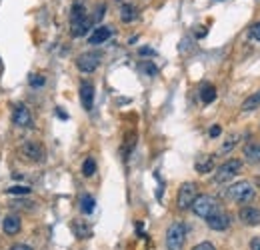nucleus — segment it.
Returning a JSON list of instances; mask_svg holds the SVG:
<instances>
[{
    "instance_id": "nucleus-10",
    "label": "nucleus",
    "mask_w": 260,
    "mask_h": 250,
    "mask_svg": "<svg viewBox=\"0 0 260 250\" xmlns=\"http://www.w3.org/2000/svg\"><path fill=\"white\" fill-rule=\"evenodd\" d=\"M206 222H208V226H210L212 230H226V228L230 226V216H228L224 210L218 208L212 216L206 218Z\"/></svg>"
},
{
    "instance_id": "nucleus-9",
    "label": "nucleus",
    "mask_w": 260,
    "mask_h": 250,
    "mask_svg": "<svg viewBox=\"0 0 260 250\" xmlns=\"http://www.w3.org/2000/svg\"><path fill=\"white\" fill-rule=\"evenodd\" d=\"M80 102H82L84 110H92V106H94V86L88 80L80 82Z\"/></svg>"
},
{
    "instance_id": "nucleus-12",
    "label": "nucleus",
    "mask_w": 260,
    "mask_h": 250,
    "mask_svg": "<svg viewBox=\"0 0 260 250\" xmlns=\"http://www.w3.org/2000/svg\"><path fill=\"white\" fill-rule=\"evenodd\" d=\"M92 26V18L90 16H82V18H76V20H70V34L72 36H84Z\"/></svg>"
},
{
    "instance_id": "nucleus-2",
    "label": "nucleus",
    "mask_w": 260,
    "mask_h": 250,
    "mask_svg": "<svg viewBox=\"0 0 260 250\" xmlns=\"http://www.w3.org/2000/svg\"><path fill=\"white\" fill-rule=\"evenodd\" d=\"M254 194H256L254 186L248 180H240V182H236V184H232L228 188V198L234 200V202H240V204L250 202V200L254 198Z\"/></svg>"
},
{
    "instance_id": "nucleus-26",
    "label": "nucleus",
    "mask_w": 260,
    "mask_h": 250,
    "mask_svg": "<svg viewBox=\"0 0 260 250\" xmlns=\"http://www.w3.org/2000/svg\"><path fill=\"white\" fill-rule=\"evenodd\" d=\"M44 82H46V78H44L42 74H30V76H28L30 88H40V86H44Z\"/></svg>"
},
{
    "instance_id": "nucleus-34",
    "label": "nucleus",
    "mask_w": 260,
    "mask_h": 250,
    "mask_svg": "<svg viewBox=\"0 0 260 250\" xmlns=\"http://www.w3.org/2000/svg\"><path fill=\"white\" fill-rule=\"evenodd\" d=\"M56 114H58L60 118H68V116H66V112H64V110H60V108H56Z\"/></svg>"
},
{
    "instance_id": "nucleus-5",
    "label": "nucleus",
    "mask_w": 260,
    "mask_h": 250,
    "mask_svg": "<svg viewBox=\"0 0 260 250\" xmlns=\"http://www.w3.org/2000/svg\"><path fill=\"white\" fill-rule=\"evenodd\" d=\"M240 168H242V160H238V158H230V160H226V162L220 164V168L216 170V174H214V182H216V184L228 182L230 178H234V176L238 174Z\"/></svg>"
},
{
    "instance_id": "nucleus-14",
    "label": "nucleus",
    "mask_w": 260,
    "mask_h": 250,
    "mask_svg": "<svg viewBox=\"0 0 260 250\" xmlns=\"http://www.w3.org/2000/svg\"><path fill=\"white\" fill-rule=\"evenodd\" d=\"M20 228H22V222H20V218H18L16 214H10V216H6V218L2 220V230H4L6 234H10V236L18 234Z\"/></svg>"
},
{
    "instance_id": "nucleus-20",
    "label": "nucleus",
    "mask_w": 260,
    "mask_h": 250,
    "mask_svg": "<svg viewBox=\"0 0 260 250\" xmlns=\"http://www.w3.org/2000/svg\"><path fill=\"white\" fill-rule=\"evenodd\" d=\"M94 198L90 196V194H82L80 196V210L84 212V214H92V210H94Z\"/></svg>"
},
{
    "instance_id": "nucleus-23",
    "label": "nucleus",
    "mask_w": 260,
    "mask_h": 250,
    "mask_svg": "<svg viewBox=\"0 0 260 250\" xmlns=\"http://www.w3.org/2000/svg\"><path fill=\"white\" fill-rule=\"evenodd\" d=\"M72 230H74V234L78 236V238H88L92 232H90V228L84 224V222H80V220H76L74 224H72Z\"/></svg>"
},
{
    "instance_id": "nucleus-3",
    "label": "nucleus",
    "mask_w": 260,
    "mask_h": 250,
    "mask_svg": "<svg viewBox=\"0 0 260 250\" xmlns=\"http://www.w3.org/2000/svg\"><path fill=\"white\" fill-rule=\"evenodd\" d=\"M192 208V212L196 214V216H200V218H208V216H212L216 210H218V204H216V200L212 198V196H208V194H200V196H196V200H194V204L190 206Z\"/></svg>"
},
{
    "instance_id": "nucleus-18",
    "label": "nucleus",
    "mask_w": 260,
    "mask_h": 250,
    "mask_svg": "<svg viewBox=\"0 0 260 250\" xmlns=\"http://www.w3.org/2000/svg\"><path fill=\"white\" fill-rule=\"evenodd\" d=\"M244 156H246L250 162H260V144H256V142L246 144V146H244Z\"/></svg>"
},
{
    "instance_id": "nucleus-15",
    "label": "nucleus",
    "mask_w": 260,
    "mask_h": 250,
    "mask_svg": "<svg viewBox=\"0 0 260 250\" xmlns=\"http://www.w3.org/2000/svg\"><path fill=\"white\" fill-rule=\"evenodd\" d=\"M194 168H196V172H200V174H206V172H210V170L214 168V156H210V154H206V156H200V158L196 160Z\"/></svg>"
},
{
    "instance_id": "nucleus-1",
    "label": "nucleus",
    "mask_w": 260,
    "mask_h": 250,
    "mask_svg": "<svg viewBox=\"0 0 260 250\" xmlns=\"http://www.w3.org/2000/svg\"><path fill=\"white\" fill-rule=\"evenodd\" d=\"M186 240V224L184 222H172L166 230V250H182Z\"/></svg>"
},
{
    "instance_id": "nucleus-32",
    "label": "nucleus",
    "mask_w": 260,
    "mask_h": 250,
    "mask_svg": "<svg viewBox=\"0 0 260 250\" xmlns=\"http://www.w3.org/2000/svg\"><path fill=\"white\" fill-rule=\"evenodd\" d=\"M104 10H106V6L100 4V6H98V12H96V16H94V20H100V18L104 16Z\"/></svg>"
},
{
    "instance_id": "nucleus-19",
    "label": "nucleus",
    "mask_w": 260,
    "mask_h": 250,
    "mask_svg": "<svg viewBox=\"0 0 260 250\" xmlns=\"http://www.w3.org/2000/svg\"><path fill=\"white\" fill-rule=\"evenodd\" d=\"M260 106V90L258 92H254L252 96H248L244 102H242V110L244 112H248V110H254V108H258Z\"/></svg>"
},
{
    "instance_id": "nucleus-33",
    "label": "nucleus",
    "mask_w": 260,
    "mask_h": 250,
    "mask_svg": "<svg viewBox=\"0 0 260 250\" xmlns=\"http://www.w3.org/2000/svg\"><path fill=\"white\" fill-rule=\"evenodd\" d=\"M10 250H32L30 246H26V244H14Z\"/></svg>"
},
{
    "instance_id": "nucleus-13",
    "label": "nucleus",
    "mask_w": 260,
    "mask_h": 250,
    "mask_svg": "<svg viewBox=\"0 0 260 250\" xmlns=\"http://www.w3.org/2000/svg\"><path fill=\"white\" fill-rule=\"evenodd\" d=\"M110 36H112L110 26H98V28H94V30H92V34L88 36V44L98 46V44H102V42H106Z\"/></svg>"
},
{
    "instance_id": "nucleus-28",
    "label": "nucleus",
    "mask_w": 260,
    "mask_h": 250,
    "mask_svg": "<svg viewBox=\"0 0 260 250\" xmlns=\"http://www.w3.org/2000/svg\"><path fill=\"white\" fill-rule=\"evenodd\" d=\"M250 36H252L254 40H258V42H260V22H256V24L250 28Z\"/></svg>"
},
{
    "instance_id": "nucleus-25",
    "label": "nucleus",
    "mask_w": 260,
    "mask_h": 250,
    "mask_svg": "<svg viewBox=\"0 0 260 250\" xmlns=\"http://www.w3.org/2000/svg\"><path fill=\"white\" fill-rule=\"evenodd\" d=\"M6 192H8L10 196H26V194H30V188H28V186H22V184H16V186L6 188Z\"/></svg>"
},
{
    "instance_id": "nucleus-21",
    "label": "nucleus",
    "mask_w": 260,
    "mask_h": 250,
    "mask_svg": "<svg viewBox=\"0 0 260 250\" xmlns=\"http://www.w3.org/2000/svg\"><path fill=\"white\" fill-rule=\"evenodd\" d=\"M138 68H140L142 74H146V76H150V78H154L156 74H158V68H156V64H154L152 60H142V62L138 64Z\"/></svg>"
},
{
    "instance_id": "nucleus-7",
    "label": "nucleus",
    "mask_w": 260,
    "mask_h": 250,
    "mask_svg": "<svg viewBox=\"0 0 260 250\" xmlns=\"http://www.w3.org/2000/svg\"><path fill=\"white\" fill-rule=\"evenodd\" d=\"M98 64H100V54H96V52H84V54H80L76 58V66L84 74L94 72L98 68Z\"/></svg>"
},
{
    "instance_id": "nucleus-30",
    "label": "nucleus",
    "mask_w": 260,
    "mask_h": 250,
    "mask_svg": "<svg viewBox=\"0 0 260 250\" xmlns=\"http://www.w3.org/2000/svg\"><path fill=\"white\" fill-rule=\"evenodd\" d=\"M220 132H222V130H220V126H212L210 130H208V134H210L212 138H216V136H220Z\"/></svg>"
},
{
    "instance_id": "nucleus-31",
    "label": "nucleus",
    "mask_w": 260,
    "mask_h": 250,
    "mask_svg": "<svg viewBox=\"0 0 260 250\" xmlns=\"http://www.w3.org/2000/svg\"><path fill=\"white\" fill-rule=\"evenodd\" d=\"M250 250H260V238H252L250 240Z\"/></svg>"
},
{
    "instance_id": "nucleus-27",
    "label": "nucleus",
    "mask_w": 260,
    "mask_h": 250,
    "mask_svg": "<svg viewBox=\"0 0 260 250\" xmlns=\"http://www.w3.org/2000/svg\"><path fill=\"white\" fill-rule=\"evenodd\" d=\"M192 250H216V248H214V244H210V242H200V244H196Z\"/></svg>"
},
{
    "instance_id": "nucleus-11",
    "label": "nucleus",
    "mask_w": 260,
    "mask_h": 250,
    "mask_svg": "<svg viewBox=\"0 0 260 250\" xmlns=\"http://www.w3.org/2000/svg\"><path fill=\"white\" fill-rule=\"evenodd\" d=\"M238 218H240L242 224H246V226H258V224H260V210L254 208V206H244V208H240Z\"/></svg>"
},
{
    "instance_id": "nucleus-8",
    "label": "nucleus",
    "mask_w": 260,
    "mask_h": 250,
    "mask_svg": "<svg viewBox=\"0 0 260 250\" xmlns=\"http://www.w3.org/2000/svg\"><path fill=\"white\" fill-rule=\"evenodd\" d=\"M12 122L18 128H30L32 126V114L26 108V104H16L12 110Z\"/></svg>"
},
{
    "instance_id": "nucleus-24",
    "label": "nucleus",
    "mask_w": 260,
    "mask_h": 250,
    "mask_svg": "<svg viewBox=\"0 0 260 250\" xmlns=\"http://www.w3.org/2000/svg\"><path fill=\"white\" fill-rule=\"evenodd\" d=\"M94 172H96V162H94V158H86L84 164H82V174H84L86 178H90V176H94Z\"/></svg>"
},
{
    "instance_id": "nucleus-16",
    "label": "nucleus",
    "mask_w": 260,
    "mask_h": 250,
    "mask_svg": "<svg viewBox=\"0 0 260 250\" xmlns=\"http://www.w3.org/2000/svg\"><path fill=\"white\" fill-rule=\"evenodd\" d=\"M214 98H216V88H214L212 84H204V86L200 88V100H202L204 104L214 102Z\"/></svg>"
},
{
    "instance_id": "nucleus-17",
    "label": "nucleus",
    "mask_w": 260,
    "mask_h": 250,
    "mask_svg": "<svg viewBox=\"0 0 260 250\" xmlns=\"http://www.w3.org/2000/svg\"><path fill=\"white\" fill-rule=\"evenodd\" d=\"M136 16H138V12H136V8H134V4H122L120 6V20L122 22H134L136 20Z\"/></svg>"
},
{
    "instance_id": "nucleus-22",
    "label": "nucleus",
    "mask_w": 260,
    "mask_h": 250,
    "mask_svg": "<svg viewBox=\"0 0 260 250\" xmlns=\"http://www.w3.org/2000/svg\"><path fill=\"white\" fill-rule=\"evenodd\" d=\"M238 138H240L238 134H228V136H226V140H224V142H222V146H220V152H222V154L230 152V150H232V148L236 146Z\"/></svg>"
},
{
    "instance_id": "nucleus-4",
    "label": "nucleus",
    "mask_w": 260,
    "mask_h": 250,
    "mask_svg": "<svg viewBox=\"0 0 260 250\" xmlns=\"http://www.w3.org/2000/svg\"><path fill=\"white\" fill-rule=\"evenodd\" d=\"M198 196V186L194 182H184L180 188H178V196H176V204L180 210H186L194 204V200Z\"/></svg>"
},
{
    "instance_id": "nucleus-6",
    "label": "nucleus",
    "mask_w": 260,
    "mask_h": 250,
    "mask_svg": "<svg viewBox=\"0 0 260 250\" xmlns=\"http://www.w3.org/2000/svg\"><path fill=\"white\" fill-rule=\"evenodd\" d=\"M20 150H22V156L30 162H42L44 160V148L36 140H26Z\"/></svg>"
},
{
    "instance_id": "nucleus-29",
    "label": "nucleus",
    "mask_w": 260,
    "mask_h": 250,
    "mask_svg": "<svg viewBox=\"0 0 260 250\" xmlns=\"http://www.w3.org/2000/svg\"><path fill=\"white\" fill-rule=\"evenodd\" d=\"M138 52H140L142 56H154V54H156V52H154V50H152V48H146V46H144V48H140V50H138Z\"/></svg>"
}]
</instances>
